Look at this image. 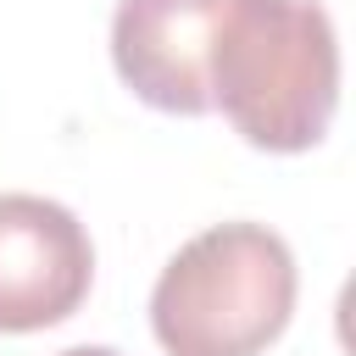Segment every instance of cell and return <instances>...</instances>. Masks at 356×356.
<instances>
[{"label": "cell", "instance_id": "1", "mask_svg": "<svg viewBox=\"0 0 356 356\" xmlns=\"http://www.w3.org/2000/svg\"><path fill=\"white\" fill-rule=\"evenodd\" d=\"M211 106L256 150H312L339 106V39L317 0H228L211 39Z\"/></svg>", "mask_w": 356, "mask_h": 356}, {"label": "cell", "instance_id": "5", "mask_svg": "<svg viewBox=\"0 0 356 356\" xmlns=\"http://www.w3.org/2000/svg\"><path fill=\"white\" fill-rule=\"evenodd\" d=\"M56 356H117V350H106V345H72V350H56Z\"/></svg>", "mask_w": 356, "mask_h": 356}, {"label": "cell", "instance_id": "2", "mask_svg": "<svg viewBox=\"0 0 356 356\" xmlns=\"http://www.w3.org/2000/svg\"><path fill=\"white\" fill-rule=\"evenodd\" d=\"M295 312V256L267 222L195 234L150 289V328L167 356H261Z\"/></svg>", "mask_w": 356, "mask_h": 356}, {"label": "cell", "instance_id": "4", "mask_svg": "<svg viewBox=\"0 0 356 356\" xmlns=\"http://www.w3.org/2000/svg\"><path fill=\"white\" fill-rule=\"evenodd\" d=\"M228 0H122L111 17L117 78L156 111H211V39Z\"/></svg>", "mask_w": 356, "mask_h": 356}, {"label": "cell", "instance_id": "3", "mask_svg": "<svg viewBox=\"0 0 356 356\" xmlns=\"http://www.w3.org/2000/svg\"><path fill=\"white\" fill-rule=\"evenodd\" d=\"M95 284L89 228L44 195H0V334L67 323Z\"/></svg>", "mask_w": 356, "mask_h": 356}]
</instances>
